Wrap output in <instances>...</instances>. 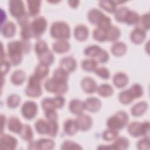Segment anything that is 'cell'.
I'll list each match as a JSON object with an SVG mask.
<instances>
[{
    "mask_svg": "<svg viewBox=\"0 0 150 150\" xmlns=\"http://www.w3.org/2000/svg\"><path fill=\"white\" fill-rule=\"evenodd\" d=\"M30 44L28 40H15L8 44V52L9 62L13 66L20 64L22 60L23 53L30 51Z\"/></svg>",
    "mask_w": 150,
    "mask_h": 150,
    "instance_id": "1",
    "label": "cell"
},
{
    "mask_svg": "<svg viewBox=\"0 0 150 150\" xmlns=\"http://www.w3.org/2000/svg\"><path fill=\"white\" fill-rule=\"evenodd\" d=\"M128 115L124 111H119L107 121L108 128L118 131L124 128L128 122Z\"/></svg>",
    "mask_w": 150,
    "mask_h": 150,
    "instance_id": "2",
    "label": "cell"
},
{
    "mask_svg": "<svg viewBox=\"0 0 150 150\" xmlns=\"http://www.w3.org/2000/svg\"><path fill=\"white\" fill-rule=\"evenodd\" d=\"M50 32L53 38L59 40H66L69 39L70 36L69 26L63 21L54 22L51 25Z\"/></svg>",
    "mask_w": 150,
    "mask_h": 150,
    "instance_id": "3",
    "label": "cell"
},
{
    "mask_svg": "<svg viewBox=\"0 0 150 150\" xmlns=\"http://www.w3.org/2000/svg\"><path fill=\"white\" fill-rule=\"evenodd\" d=\"M40 79L35 74L30 76L28 85L25 88V94L30 97H38L41 96L42 91L40 85Z\"/></svg>",
    "mask_w": 150,
    "mask_h": 150,
    "instance_id": "4",
    "label": "cell"
},
{
    "mask_svg": "<svg viewBox=\"0 0 150 150\" xmlns=\"http://www.w3.org/2000/svg\"><path fill=\"white\" fill-rule=\"evenodd\" d=\"M45 88L49 92L53 93L57 95H61L67 92L68 85L67 82L59 81L52 77L46 81Z\"/></svg>",
    "mask_w": 150,
    "mask_h": 150,
    "instance_id": "5",
    "label": "cell"
},
{
    "mask_svg": "<svg viewBox=\"0 0 150 150\" xmlns=\"http://www.w3.org/2000/svg\"><path fill=\"white\" fill-rule=\"evenodd\" d=\"M33 38H39L45 32L47 23L46 19L43 16H39L33 19L30 23Z\"/></svg>",
    "mask_w": 150,
    "mask_h": 150,
    "instance_id": "6",
    "label": "cell"
},
{
    "mask_svg": "<svg viewBox=\"0 0 150 150\" xmlns=\"http://www.w3.org/2000/svg\"><path fill=\"white\" fill-rule=\"evenodd\" d=\"M38 111V105L34 101H28L25 102L22 106L21 112L23 117L27 120L33 118Z\"/></svg>",
    "mask_w": 150,
    "mask_h": 150,
    "instance_id": "7",
    "label": "cell"
},
{
    "mask_svg": "<svg viewBox=\"0 0 150 150\" xmlns=\"http://www.w3.org/2000/svg\"><path fill=\"white\" fill-rule=\"evenodd\" d=\"M9 12L11 15L17 19L25 15V6L21 0H11L9 2Z\"/></svg>",
    "mask_w": 150,
    "mask_h": 150,
    "instance_id": "8",
    "label": "cell"
},
{
    "mask_svg": "<svg viewBox=\"0 0 150 150\" xmlns=\"http://www.w3.org/2000/svg\"><path fill=\"white\" fill-rule=\"evenodd\" d=\"M54 142L48 138H41L35 142H30L29 149H52L54 147Z\"/></svg>",
    "mask_w": 150,
    "mask_h": 150,
    "instance_id": "9",
    "label": "cell"
},
{
    "mask_svg": "<svg viewBox=\"0 0 150 150\" xmlns=\"http://www.w3.org/2000/svg\"><path fill=\"white\" fill-rule=\"evenodd\" d=\"M18 144L17 139L6 134H1L0 138V148L3 149H14Z\"/></svg>",
    "mask_w": 150,
    "mask_h": 150,
    "instance_id": "10",
    "label": "cell"
},
{
    "mask_svg": "<svg viewBox=\"0 0 150 150\" xmlns=\"http://www.w3.org/2000/svg\"><path fill=\"white\" fill-rule=\"evenodd\" d=\"M76 121L79 129L81 131H87L92 125V118L87 114H83L82 113L79 115Z\"/></svg>",
    "mask_w": 150,
    "mask_h": 150,
    "instance_id": "11",
    "label": "cell"
},
{
    "mask_svg": "<svg viewBox=\"0 0 150 150\" xmlns=\"http://www.w3.org/2000/svg\"><path fill=\"white\" fill-rule=\"evenodd\" d=\"M129 141L125 137H117L114 142L112 145H104L103 148L104 149H119L123 150L126 149L129 146Z\"/></svg>",
    "mask_w": 150,
    "mask_h": 150,
    "instance_id": "12",
    "label": "cell"
},
{
    "mask_svg": "<svg viewBox=\"0 0 150 150\" xmlns=\"http://www.w3.org/2000/svg\"><path fill=\"white\" fill-rule=\"evenodd\" d=\"M60 67L68 73L74 71L77 67V62L74 58L71 56L63 57L60 62Z\"/></svg>",
    "mask_w": 150,
    "mask_h": 150,
    "instance_id": "13",
    "label": "cell"
},
{
    "mask_svg": "<svg viewBox=\"0 0 150 150\" xmlns=\"http://www.w3.org/2000/svg\"><path fill=\"white\" fill-rule=\"evenodd\" d=\"M84 103L85 109L92 112H97L101 107V101L96 97L88 98Z\"/></svg>",
    "mask_w": 150,
    "mask_h": 150,
    "instance_id": "14",
    "label": "cell"
},
{
    "mask_svg": "<svg viewBox=\"0 0 150 150\" xmlns=\"http://www.w3.org/2000/svg\"><path fill=\"white\" fill-rule=\"evenodd\" d=\"M83 90L87 93H93L97 90V84L95 80L90 77H86L83 79L81 82Z\"/></svg>",
    "mask_w": 150,
    "mask_h": 150,
    "instance_id": "15",
    "label": "cell"
},
{
    "mask_svg": "<svg viewBox=\"0 0 150 150\" xmlns=\"http://www.w3.org/2000/svg\"><path fill=\"white\" fill-rule=\"evenodd\" d=\"M69 108L71 113L79 115L82 114L85 109L84 103L78 99H73L70 101Z\"/></svg>",
    "mask_w": 150,
    "mask_h": 150,
    "instance_id": "16",
    "label": "cell"
},
{
    "mask_svg": "<svg viewBox=\"0 0 150 150\" xmlns=\"http://www.w3.org/2000/svg\"><path fill=\"white\" fill-rule=\"evenodd\" d=\"M88 28L84 25H79L76 26L74 30V35L75 38L79 41H84L88 36Z\"/></svg>",
    "mask_w": 150,
    "mask_h": 150,
    "instance_id": "17",
    "label": "cell"
},
{
    "mask_svg": "<svg viewBox=\"0 0 150 150\" xmlns=\"http://www.w3.org/2000/svg\"><path fill=\"white\" fill-rule=\"evenodd\" d=\"M1 30L4 37L10 38L13 37L15 34L16 26L12 22L8 21L1 25Z\"/></svg>",
    "mask_w": 150,
    "mask_h": 150,
    "instance_id": "18",
    "label": "cell"
},
{
    "mask_svg": "<svg viewBox=\"0 0 150 150\" xmlns=\"http://www.w3.org/2000/svg\"><path fill=\"white\" fill-rule=\"evenodd\" d=\"M145 37H146L145 31L137 27L132 31L130 35V39L131 41L137 45L142 43L143 41L145 40Z\"/></svg>",
    "mask_w": 150,
    "mask_h": 150,
    "instance_id": "19",
    "label": "cell"
},
{
    "mask_svg": "<svg viewBox=\"0 0 150 150\" xmlns=\"http://www.w3.org/2000/svg\"><path fill=\"white\" fill-rule=\"evenodd\" d=\"M23 127V124L19 118L16 117H11L8 122V128L11 132L19 134L21 132Z\"/></svg>",
    "mask_w": 150,
    "mask_h": 150,
    "instance_id": "20",
    "label": "cell"
},
{
    "mask_svg": "<svg viewBox=\"0 0 150 150\" xmlns=\"http://www.w3.org/2000/svg\"><path fill=\"white\" fill-rule=\"evenodd\" d=\"M113 83L117 88H123L128 83V77L126 74L122 72L116 73L113 77Z\"/></svg>",
    "mask_w": 150,
    "mask_h": 150,
    "instance_id": "21",
    "label": "cell"
},
{
    "mask_svg": "<svg viewBox=\"0 0 150 150\" xmlns=\"http://www.w3.org/2000/svg\"><path fill=\"white\" fill-rule=\"evenodd\" d=\"M148 108V104L145 101H140L135 104L131 108V113L134 117H139L144 114Z\"/></svg>",
    "mask_w": 150,
    "mask_h": 150,
    "instance_id": "22",
    "label": "cell"
},
{
    "mask_svg": "<svg viewBox=\"0 0 150 150\" xmlns=\"http://www.w3.org/2000/svg\"><path fill=\"white\" fill-rule=\"evenodd\" d=\"M52 48L57 53H64L70 50V45L66 40H59L53 43Z\"/></svg>",
    "mask_w": 150,
    "mask_h": 150,
    "instance_id": "23",
    "label": "cell"
},
{
    "mask_svg": "<svg viewBox=\"0 0 150 150\" xmlns=\"http://www.w3.org/2000/svg\"><path fill=\"white\" fill-rule=\"evenodd\" d=\"M63 128L64 132L70 136L74 135L79 129L76 121L73 119L67 120L64 123Z\"/></svg>",
    "mask_w": 150,
    "mask_h": 150,
    "instance_id": "24",
    "label": "cell"
},
{
    "mask_svg": "<svg viewBox=\"0 0 150 150\" xmlns=\"http://www.w3.org/2000/svg\"><path fill=\"white\" fill-rule=\"evenodd\" d=\"M28 8V15L30 16H35L39 14L40 12V1L29 0L27 1Z\"/></svg>",
    "mask_w": 150,
    "mask_h": 150,
    "instance_id": "25",
    "label": "cell"
},
{
    "mask_svg": "<svg viewBox=\"0 0 150 150\" xmlns=\"http://www.w3.org/2000/svg\"><path fill=\"white\" fill-rule=\"evenodd\" d=\"M128 131L133 137L142 136V123L138 121L131 122L128 127Z\"/></svg>",
    "mask_w": 150,
    "mask_h": 150,
    "instance_id": "26",
    "label": "cell"
},
{
    "mask_svg": "<svg viewBox=\"0 0 150 150\" xmlns=\"http://www.w3.org/2000/svg\"><path fill=\"white\" fill-rule=\"evenodd\" d=\"M112 53L116 56H121L124 55L127 51L126 45L121 42H115L111 47Z\"/></svg>",
    "mask_w": 150,
    "mask_h": 150,
    "instance_id": "27",
    "label": "cell"
},
{
    "mask_svg": "<svg viewBox=\"0 0 150 150\" xmlns=\"http://www.w3.org/2000/svg\"><path fill=\"white\" fill-rule=\"evenodd\" d=\"M121 35V31L115 26H111L106 30V40L114 42L118 39Z\"/></svg>",
    "mask_w": 150,
    "mask_h": 150,
    "instance_id": "28",
    "label": "cell"
},
{
    "mask_svg": "<svg viewBox=\"0 0 150 150\" xmlns=\"http://www.w3.org/2000/svg\"><path fill=\"white\" fill-rule=\"evenodd\" d=\"M35 129L40 134H47L49 132V121L43 119H39L35 124Z\"/></svg>",
    "mask_w": 150,
    "mask_h": 150,
    "instance_id": "29",
    "label": "cell"
},
{
    "mask_svg": "<svg viewBox=\"0 0 150 150\" xmlns=\"http://www.w3.org/2000/svg\"><path fill=\"white\" fill-rule=\"evenodd\" d=\"M26 79V75L23 71L22 70H17L14 71L11 77V82L15 85L22 84Z\"/></svg>",
    "mask_w": 150,
    "mask_h": 150,
    "instance_id": "30",
    "label": "cell"
},
{
    "mask_svg": "<svg viewBox=\"0 0 150 150\" xmlns=\"http://www.w3.org/2000/svg\"><path fill=\"white\" fill-rule=\"evenodd\" d=\"M98 94L103 97H108L113 94L114 89L111 86L108 84H102L99 86L96 90Z\"/></svg>",
    "mask_w": 150,
    "mask_h": 150,
    "instance_id": "31",
    "label": "cell"
},
{
    "mask_svg": "<svg viewBox=\"0 0 150 150\" xmlns=\"http://www.w3.org/2000/svg\"><path fill=\"white\" fill-rule=\"evenodd\" d=\"M100 11L97 9H91L90 10L87 14V18L88 21L93 25H97L99 20L103 15Z\"/></svg>",
    "mask_w": 150,
    "mask_h": 150,
    "instance_id": "32",
    "label": "cell"
},
{
    "mask_svg": "<svg viewBox=\"0 0 150 150\" xmlns=\"http://www.w3.org/2000/svg\"><path fill=\"white\" fill-rule=\"evenodd\" d=\"M39 59L40 63L49 66L53 63L54 57L53 53L50 50H47L39 56Z\"/></svg>",
    "mask_w": 150,
    "mask_h": 150,
    "instance_id": "33",
    "label": "cell"
},
{
    "mask_svg": "<svg viewBox=\"0 0 150 150\" xmlns=\"http://www.w3.org/2000/svg\"><path fill=\"white\" fill-rule=\"evenodd\" d=\"M20 136L22 139L26 141H32L33 137V132L31 127L28 124L23 125L22 129L19 133Z\"/></svg>",
    "mask_w": 150,
    "mask_h": 150,
    "instance_id": "34",
    "label": "cell"
},
{
    "mask_svg": "<svg viewBox=\"0 0 150 150\" xmlns=\"http://www.w3.org/2000/svg\"><path fill=\"white\" fill-rule=\"evenodd\" d=\"M139 17L140 16L137 12L129 10L127 13L124 22L129 25H137L139 21Z\"/></svg>",
    "mask_w": 150,
    "mask_h": 150,
    "instance_id": "35",
    "label": "cell"
},
{
    "mask_svg": "<svg viewBox=\"0 0 150 150\" xmlns=\"http://www.w3.org/2000/svg\"><path fill=\"white\" fill-rule=\"evenodd\" d=\"M101 50L102 49L99 46L91 45L85 49L84 53L86 56L94 58L93 59H95L98 56Z\"/></svg>",
    "mask_w": 150,
    "mask_h": 150,
    "instance_id": "36",
    "label": "cell"
},
{
    "mask_svg": "<svg viewBox=\"0 0 150 150\" xmlns=\"http://www.w3.org/2000/svg\"><path fill=\"white\" fill-rule=\"evenodd\" d=\"M49 72V69L48 66L40 63L36 66L35 71V75L40 80L44 79L47 76Z\"/></svg>",
    "mask_w": 150,
    "mask_h": 150,
    "instance_id": "37",
    "label": "cell"
},
{
    "mask_svg": "<svg viewBox=\"0 0 150 150\" xmlns=\"http://www.w3.org/2000/svg\"><path fill=\"white\" fill-rule=\"evenodd\" d=\"M118 99L124 105L130 104L134 100L129 89L120 92L118 95Z\"/></svg>",
    "mask_w": 150,
    "mask_h": 150,
    "instance_id": "38",
    "label": "cell"
},
{
    "mask_svg": "<svg viewBox=\"0 0 150 150\" xmlns=\"http://www.w3.org/2000/svg\"><path fill=\"white\" fill-rule=\"evenodd\" d=\"M53 78L59 81L67 82L69 79V73L60 67L54 70Z\"/></svg>",
    "mask_w": 150,
    "mask_h": 150,
    "instance_id": "39",
    "label": "cell"
},
{
    "mask_svg": "<svg viewBox=\"0 0 150 150\" xmlns=\"http://www.w3.org/2000/svg\"><path fill=\"white\" fill-rule=\"evenodd\" d=\"M137 25V28H140L144 31L148 30L149 29V13L144 14L139 17V21Z\"/></svg>",
    "mask_w": 150,
    "mask_h": 150,
    "instance_id": "40",
    "label": "cell"
},
{
    "mask_svg": "<svg viewBox=\"0 0 150 150\" xmlns=\"http://www.w3.org/2000/svg\"><path fill=\"white\" fill-rule=\"evenodd\" d=\"M99 5L101 8L110 13H114L116 11L117 4L115 1H101L99 2Z\"/></svg>",
    "mask_w": 150,
    "mask_h": 150,
    "instance_id": "41",
    "label": "cell"
},
{
    "mask_svg": "<svg viewBox=\"0 0 150 150\" xmlns=\"http://www.w3.org/2000/svg\"><path fill=\"white\" fill-rule=\"evenodd\" d=\"M97 66V62L94 59H86L81 62V67L86 71H95Z\"/></svg>",
    "mask_w": 150,
    "mask_h": 150,
    "instance_id": "42",
    "label": "cell"
},
{
    "mask_svg": "<svg viewBox=\"0 0 150 150\" xmlns=\"http://www.w3.org/2000/svg\"><path fill=\"white\" fill-rule=\"evenodd\" d=\"M21 36L22 40H28L29 39L33 38V35L30 28V23L21 27Z\"/></svg>",
    "mask_w": 150,
    "mask_h": 150,
    "instance_id": "43",
    "label": "cell"
},
{
    "mask_svg": "<svg viewBox=\"0 0 150 150\" xmlns=\"http://www.w3.org/2000/svg\"><path fill=\"white\" fill-rule=\"evenodd\" d=\"M93 38L98 42H104L106 40V30L97 28L93 32Z\"/></svg>",
    "mask_w": 150,
    "mask_h": 150,
    "instance_id": "44",
    "label": "cell"
},
{
    "mask_svg": "<svg viewBox=\"0 0 150 150\" xmlns=\"http://www.w3.org/2000/svg\"><path fill=\"white\" fill-rule=\"evenodd\" d=\"M102 137L104 140L110 141L115 139L118 137V131L108 128L104 131Z\"/></svg>",
    "mask_w": 150,
    "mask_h": 150,
    "instance_id": "45",
    "label": "cell"
},
{
    "mask_svg": "<svg viewBox=\"0 0 150 150\" xmlns=\"http://www.w3.org/2000/svg\"><path fill=\"white\" fill-rule=\"evenodd\" d=\"M97 25L98 26L97 28L107 30L111 26L110 18L103 14Z\"/></svg>",
    "mask_w": 150,
    "mask_h": 150,
    "instance_id": "46",
    "label": "cell"
},
{
    "mask_svg": "<svg viewBox=\"0 0 150 150\" xmlns=\"http://www.w3.org/2000/svg\"><path fill=\"white\" fill-rule=\"evenodd\" d=\"M47 50H49L47 47V44L45 40L39 39L36 42L35 46V50L38 56Z\"/></svg>",
    "mask_w": 150,
    "mask_h": 150,
    "instance_id": "47",
    "label": "cell"
},
{
    "mask_svg": "<svg viewBox=\"0 0 150 150\" xmlns=\"http://www.w3.org/2000/svg\"><path fill=\"white\" fill-rule=\"evenodd\" d=\"M129 90L130 91V92L134 99L138 98L141 97L144 93L143 88H142V86L139 84H133L129 88Z\"/></svg>",
    "mask_w": 150,
    "mask_h": 150,
    "instance_id": "48",
    "label": "cell"
},
{
    "mask_svg": "<svg viewBox=\"0 0 150 150\" xmlns=\"http://www.w3.org/2000/svg\"><path fill=\"white\" fill-rule=\"evenodd\" d=\"M21 101L20 97L16 94L10 95L7 98V105L11 108L17 107Z\"/></svg>",
    "mask_w": 150,
    "mask_h": 150,
    "instance_id": "49",
    "label": "cell"
},
{
    "mask_svg": "<svg viewBox=\"0 0 150 150\" xmlns=\"http://www.w3.org/2000/svg\"><path fill=\"white\" fill-rule=\"evenodd\" d=\"M129 9L126 7H121L115 12V18L119 22H124Z\"/></svg>",
    "mask_w": 150,
    "mask_h": 150,
    "instance_id": "50",
    "label": "cell"
},
{
    "mask_svg": "<svg viewBox=\"0 0 150 150\" xmlns=\"http://www.w3.org/2000/svg\"><path fill=\"white\" fill-rule=\"evenodd\" d=\"M61 149H82L81 146L79 145L78 144L71 141H65L64 142H63L61 146Z\"/></svg>",
    "mask_w": 150,
    "mask_h": 150,
    "instance_id": "51",
    "label": "cell"
},
{
    "mask_svg": "<svg viewBox=\"0 0 150 150\" xmlns=\"http://www.w3.org/2000/svg\"><path fill=\"white\" fill-rule=\"evenodd\" d=\"M94 71L98 76H100V77L104 79H108L110 76L108 70L105 67L97 68Z\"/></svg>",
    "mask_w": 150,
    "mask_h": 150,
    "instance_id": "52",
    "label": "cell"
},
{
    "mask_svg": "<svg viewBox=\"0 0 150 150\" xmlns=\"http://www.w3.org/2000/svg\"><path fill=\"white\" fill-rule=\"evenodd\" d=\"M49 121V132H48V135H49L51 137H54L57 133L58 131V124L56 121Z\"/></svg>",
    "mask_w": 150,
    "mask_h": 150,
    "instance_id": "53",
    "label": "cell"
},
{
    "mask_svg": "<svg viewBox=\"0 0 150 150\" xmlns=\"http://www.w3.org/2000/svg\"><path fill=\"white\" fill-rule=\"evenodd\" d=\"M137 148L139 149H149V138L148 137H146L142 139L139 140L137 142Z\"/></svg>",
    "mask_w": 150,
    "mask_h": 150,
    "instance_id": "54",
    "label": "cell"
},
{
    "mask_svg": "<svg viewBox=\"0 0 150 150\" xmlns=\"http://www.w3.org/2000/svg\"><path fill=\"white\" fill-rule=\"evenodd\" d=\"M109 59V55L108 53L107 52L106 50L102 49L98 56L94 59L97 63H106Z\"/></svg>",
    "mask_w": 150,
    "mask_h": 150,
    "instance_id": "55",
    "label": "cell"
},
{
    "mask_svg": "<svg viewBox=\"0 0 150 150\" xmlns=\"http://www.w3.org/2000/svg\"><path fill=\"white\" fill-rule=\"evenodd\" d=\"M53 103L54 104V107L55 109L60 108L63 107L65 102V100L63 97L61 95H57L54 98H52Z\"/></svg>",
    "mask_w": 150,
    "mask_h": 150,
    "instance_id": "56",
    "label": "cell"
},
{
    "mask_svg": "<svg viewBox=\"0 0 150 150\" xmlns=\"http://www.w3.org/2000/svg\"><path fill=\"white\" fill-rule=\"evenodd\" d=\"M45 115L47 121H57V114L54 109H49L45 111Z\"/></svg>",
    "mask_w": 150,
    "mask_h": 150,
    "instance_id": "57",
    "label": "cell"
},
{
    "mask_svg": "<svg viewBox=\"0 0 150 150\" xmlns=\"http://www.w3.org/2000/svg\"><path fill=\"white\" fill-rule=\"evenodd\" d=\"M42 107L44 111L49 109H54L53 100L52 98H45L42 101Z\"/></svg>",
    "mask_w": 150,
    "mask_h": 150,
    "instance_id": "58",
    "label": "cell"
},
{
    "mask_svg": "<svg viewBox=\"0 0 150 150\" xmlns=\"http://www.w3.org/2000/svg\"><path fill=\"white\" fill-rule=\"evenodd\" d=\"M10 62L5 60H1V73L3 76L7 73L10 69Z\"/></svg>",
    "mask_w": 150,
    "mask_h": 150,
    "instance_id": "59",
    "label": "cell"
},
{
    "mask_svg": "<svg viewBox=\"0 0 150 150\" xmlns=\"http://www.w3.org/2000/svg\"><path fill=\"white\" fill-rule=\"evenodd\" d=\"M149 130V122L148 121L142 123V136H147Z\"/></svg>",
    "mask_w": 150,
    "mask_h": 150,
    "instance_id": "60",
    "label": "cell"
},
{
    "mask_svg": "<svg viewBox=\"0 0 150 150\" xmlns=\"http://www.w3.org/2000/svg\"><path fill=\"white\" fill-rule=\"evenodd\" d=\"M68 3L71 7L73 8H76L79 5V1H69Z\"/></svg>",
    "mask_w": 150,
    "mask_h": 150,
    "instance_id": "61",
    "label": "cell"
},
{
    "mask_svg": "<svg viewBox=\"0 0 150 150\" xmlns=\"http://www.w3.org/2000/svg\"><path fill=\"white\" fill-rule=\"evenodd\" d=\"M1 25H3L4 23V20L5 21L6 20V13L5 12H4V11L2 10V9H1Z\"/></svg>",
    "mask_w": 150,
    "mask_h": 150,
    "instance_id": "62",
    "label": "cell"
}]
</instances>
